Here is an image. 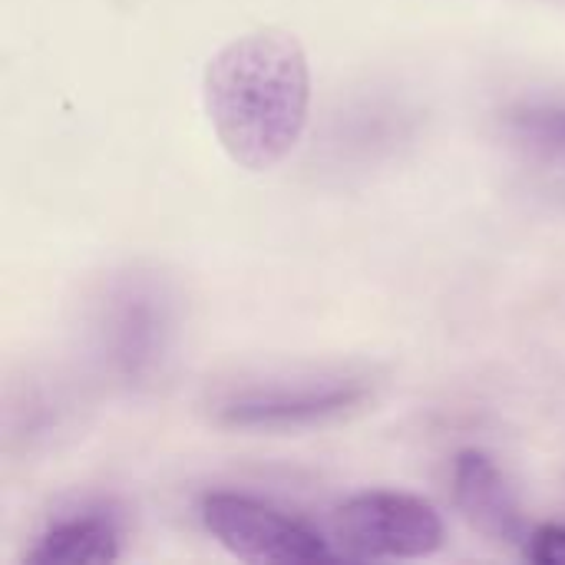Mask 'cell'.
Returning a JSON list of instances; mask_svg holds the SVG:
<instances>
[{
    "label": "cell",
    "mask_w": 565,
    "mask_h": 565,
    "mask_svg": "<svg viewBox=\"0 0 565 565\" xmlns=\"http://www.w3.org/2000/svg\"><path fill=\"white\" fill-rule=\"evenodd\" d=\"M334 540L354 559H427L444 546V520L424 497L367 490L338 507Z\"/></svg>",
    "instance_id": "obj_2"
},
{
    "label": "cell",
    "mask_w": 565,
    "mask_h": 565,
    "mask_svg": "<svg viewBox=\"0 0 565 565\" xmlns=\"http://www.w3.org/2000/svg\"><path fill=\"white\" fill-rule=\"evenodd\" d=\"M507 126L520 146L546 162L565 166V109L559 106H523L507 116Z\"/></svg>",
    "instance_id": "obj_8"
},
{
    "label": "cell",
    "mask_w": 565,
    "mask_h": 565,
    "mask_svg": "<svg viewBox=\"0 0 565 565\" xmlns=\"http://www.w3.org/2000/svg\"><path fill=\"white\" fill-rule=\"evenodd\" d=\"M526 559L540 565L565 563V526H540L530 533V543L523 546Z\"/></svg>",
    "instance_id": "obj_9"
},
{
    "label": "cell",
    "mask_w": 565,
    "mask_h": 565,
    "mask_svg": "<svg viewBox=\"0 0 565 565\" xmlns=\"http://www.w3.org/2000/svg\"><path fill=\"white\" fill-rule=\"evenodd\" d=\"M202 96L228 159L248 172L275 169L308 126V53L295 33L278 26L242 33L209 60Z\"/></svg>",
    "instance_id": "obj_1"
},
{
    "label": "cell",
    "mask_w": 565,
    "mask_h": 565,
    "mask_svg": "<svg viewBox=\"0 0 565 565\" xmlns=\"http://www.w3.org/2000/svg\"><path fill=\"white\" fill-rule=\"evenodd\" d=\"M202 523L242 563H318L331 556L318 530L245 493H209Z\"/></svg>",
    "instance_id": "obj_3"
},
{
    "label": "cell",
    "mask_w": 565,
    "mask_h": 565,
    "mask_svg": "<svg viewBox=\"0 0 565 565\" xmlns=\"http://www.w3.org/2000/svg\"><path fill=\"white\" fill-rule=\"evenodd\" d=\"M119 559V526L109 513H79L46 526L26 553L30 565H103Z\"/></svg>",
    "instance_id": "obj_7"
},
{
    "label": "cell",
    "mask_w": 565,
    "mask_h": 565,
    "mask_svg": "<svg viewBox=\"0 0 565 565\" xmlns=\"http://www.w3.org/2000/svg\"><path fill=\"white\" fill-rule=\"evenodd\" d=\"M109 358L126 381H146L166 348V301L149 285H126L106 321Z\"/></svg>",
    "instance_id": "obj_6"
},
{
    "label": "cell",
    "mask_w": 565,
    "mask_h": 565,
    "mask_svg": "<svg viewBox=\"0 0 565 565\" xmlns=\"http://www.w3.org/2000/svg\"><path fill=\"white\" fill-rule=\"evenodd\" d=\"M454 503L470 530L500 546H526L530 526L523 507L497 467V460L483 450H463L454 460Z\"/></svg>",
    "instance_id": "obj_5"
},
{
    "label": "cell",
    "mask_w": 565,
    "mask_h": 565,
    "mask_svg": "<svg viewBox=\"0 0 565 565\" xmlns=\"http://www.w3.org/2000/svg\"><path fill=\"white\" fill-rule=\"evenodd\" d=\"M367 387L358 381H318L295 387H265L228 397L218 407V424L238 430H298L334 420L364 404Z\"/></svg>",
    "instance_id": "obj_4"
}]
</instances>
